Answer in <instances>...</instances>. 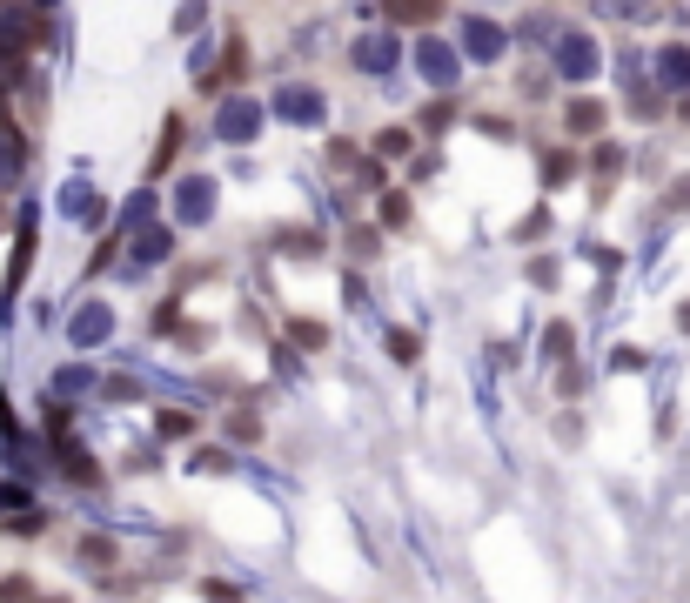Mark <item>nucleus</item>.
<instances>
[{
    "label": "nucleus",
    "instance_id": "obj_3",
    "mask_svg": "<svg viewBox=\"0 0 690 603\" xmlns=\"http://www.w3.org/2000/svg\"><path fill=\"white\" fill-rule=\"evenodd\" d=\"M181 155V114H168V128H161V155H155V175H168Z\"/></svg>",
    "mask_w": 690,
    "mask_h": 603
},
{
    "label": "nucleus",
    "instance_id": "obj_4",
    "mask_svg": "<svg viewBox=\"0 0 690 603\" xmlns=\"http://www.w3.org/2000/svg\"><path fill=\"white\" fill-rule=\"evenodd\" d=\"M289 335H295V349H322V342H329V329H322V322H302V315L289 322Z\"/></svg>",
    "mask_w": 690,
    "mask_h": 603
},
{
    "label": "nucleus",
    "instance_id": "obj_15",
    "mask_svg": "<svg viewBox=\"0 0 690 603\" xmlns=\"http://www.w3.org/2000/svg\"><path fill=\"white\" fill-rule=\"evenodd\" d=\"M47 603H61V597H47Z\"/></svg>",
    "mask_w": 690,
    "mask_h": 603
},
{
    "label": "nucleus",
    "instance_id": "obj_1",
    "mask_svg": "<svg viewBox=\"0 0 690 603\" xmlns=\"http://www.w3.org/2000/svg\"><path fill=\"white\" fill-rule=\"evenodd\" d=\"M61 463H67V483H88V490L101 483V463H94V456H81L67 436H61Z\"/></svg>",
    "mask_w": 690,
    "mask_h": 603
},
{
    "label": "nucleus",
    "instance_id": "obj_11",
    "mask_svg": "<svg viewBox=\"0 0 690 603\" xmlns=\"http://www.w3.org/2000/svg\"><path fill=\"white\" fill-rule=\"evenodd\" d=\"M27 590H34L27 577H0V603H27Z\"/></svg>",
    "mask_w": 690,
    "mask_h": 603
},
{
    "label": "nucleus",
    "instance_id": "obj_9",
    "mask_svg": "<svg viewBox=\"0 0 690 603\" xmlns=\"http://www.w3.org/2000/svg\"><path fill=\"white\" fill-rule=\"evenodd\" d=\"M201 597H208V603H242V590L222 583V577H208V583H201Z\"/></svg>",
    "mask_w": 690,
    "mask_h": 603
},
{
    "label": "nucleus",
    "instance_id": "obj_14",
    "mask_svg": "<svg viewBox=\"0 0 690 603\" xmlns=\"http://www.w3.org/2000/svg\"><path fill=\"white\" fill-rule=\"evenodd\" d=\"M684 329H690V302H684Z\"/></svg>",
    "mask_w": 690,
    "mask_h": 603
},
{
    "label": "nucleus",
    "instance_id": "obj_6",
    "mask_svg": "<svg viewBox=\"0 0 690 603\" xmlns=\"http://www.w3.org/2000/svg\"><path fill=\"white\" fill-rule=\"evenodd\" d=\"M389 356H396V362H416V356H423V342H416L409 329H396V335H389Z\"/></svg>",
    "mask_w": 690,
    "mask_h": 603
},
{
    "label": "nucleus",
    "instance_id": "obj_7",
    "mask_svg": "<svg viewBox=\"0 0 690 603\" xmlns=\"http://www.w3.org/2000/svg\"><path fill=\"white\" fill-rule=\"evenodd\" d=\"M570 175H577V155H550V161H543V181H550V188L570 181Z\"/></svg>",
    "mask_w": 690,
    "mask_h": 603
},
{
    "label": "nucleus",
    "instance_id": "obj_8",
    "mask_svg": "<svg viewBox=\"0 0 690 603\" xmlns=\"http://www.w3.org/2000/svg\"><path fill=\"white\" fill-rule=\"evenodd\" d=\"M108 557H114L108 536H81V563H108Z\"/></svg>",
    "mask_w": 690,
    "mask_h": 603
},
{
    "label": "nucleus",
    "instance_id": "obj_12",
    "mask_svg": "<svg viewBox=\"0 0 690 603\" xmlns=\"http://www.w3.org/2000/svg\"><path fill=\"white\" fill-rule=\"evenodd\" d=\"M228 436H235V443H255V436H262V423H255V416H235V423H228Z\"/></svg>",
    "mask_w": 690,
    "mask_h": 603
},
{
    "label": "nucleus",
    "instance_id": "obj_5",
    "mask_svg": "<svg viewBox=\"0 0 690 603\" xmlns=\"http://www.w3.org/2000/svg\"><path fill=\"white\" fill-rule=\"evenodd\" d=\"M376 155H382V161L409 155V128H382V134H376Z\"/></svg>",
    "mask_w": 690,
    "mask_h": 603
},
{
    "label": "nucleus",
    "instance_id": "obj_2",
    "mask_svg": "<svg viewBox=\"0 0 690 603\" xmlns=\"http://www.w3.org/2000/svg\"><path fill=\"white\" fill-rule=\"evenodd\" d=\"M155 423H161V436H168V443H188V436L201 429V416H188V409H161Z\"/></svg>",
    "mask_w": 690,
    "mask_h": 603
},
{
    "label": "nucleus",
    "instance_id": "obj_13",
    "mask_svg": "<svg viewBox=\"0 0 690 603\" xmlns=\"http://www.w3.org/2000/svg\"><path fill=\"white\" fill-rule=\"evenodd\" d=\"M7 536H41V510H34V516H14V523H7Z\"/></svg>",
    "mask_w": 690,
    "mask_h": 603
},
{
    "label": "nucleus",
    "instance_id": "obj_10",
    "mask_svg": "<svg viewBox=\"0 0 690 603\" xmlns=\"http://www.w3.org/2000/svg\"><path fill=\"white\" fill-rule=\"evenodd\" d=\"M382 222H389V228L409 222V195H382Z\"/></svg>",
    "mask_w": 690,
    "mask_h": 603
}]
</instances>
